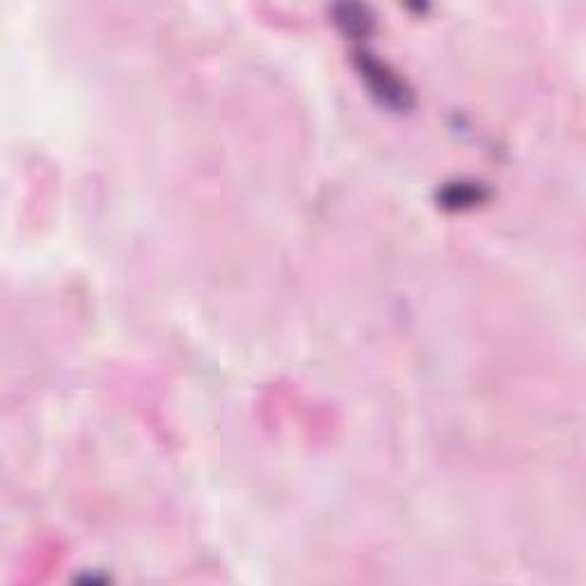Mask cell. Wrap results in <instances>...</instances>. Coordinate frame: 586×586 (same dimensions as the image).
Listing matches in <instances>:
<instances>
[{
  "mask_svg": "<svg viewBox=\"0 0 586 586\" xmlns=\"http://www.w3.org/2000/svg\"><path fill=\"white\" fill-rule=\"evenodd\" d=\"M358 64H360V74L369 83L371 92L383 104L396 110H406L410 106V89L394 74H390L379 60H369L367 56H360Z\"/></svg>",
  "mask_w": 586,
  "mask_h": 586,
  "instance_id": "1",
  "label": "cell"
}]
</instances>
